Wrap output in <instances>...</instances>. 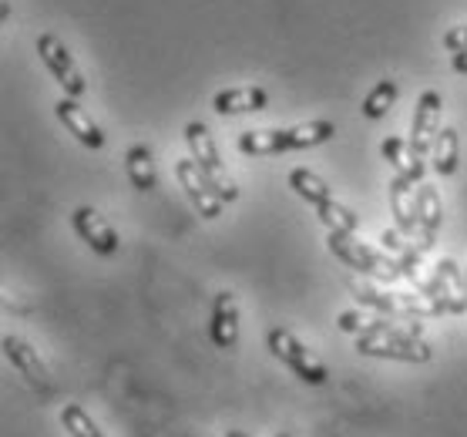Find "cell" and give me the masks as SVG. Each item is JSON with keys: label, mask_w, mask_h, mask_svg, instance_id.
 Segmentation results:
<instances>
[{"label": "cell", "mask_w": 467, "mask_h": 437, "mask_svg": "<svg viewBox=\"0 0 467 437\" xmlns=\"http://www.w3.org/2000/svg\"><path fill=\"white\" fill-rule=\"evenodd\" d=\"M441 111H444V101H441L437 91H424V95L417 98L414 118H410V139H407L417 185L424 182V161L431 155V149H434L437 131H441Z\"/></svg>", "instance_id": "obj_4"}, {"label": "cell", "mask_w": 467, "mask_h": 437, "mask_svg": "<svg viewBox=\"0 0 467 437\" xmlns=\"http://www.w3.org/2000/svg\"><path fill=\"white\" fill-rule=\"evenodd\" d=\"M61 424H64V431H67L71 437H105L101 431H98L95 421H91V417H88L78 404H64Z\"/></svg>", "instance_id": "obj_25"}, {"label": "cell", "mask_w": 467, "mask_h": 437, "mask_svg": "<svg viewBox=\"0 0 467 437\" xmlns=\"http://www.w3.org/2000/svg\"><path fill=\"white\" fill-rule=\"evenodd\" d=\"M327 245L343 266L357 269V273H363V276H373V279H380V283H393V279L404 276V273H400V263H397L387 249L380 253V249L360 243L353 233H329Z\"/></svg>", "instance_id": "obj_1"}, {"label": "cell", "mask_w": 467, "mask_h": 437, "mask_svg": "<svg viewBox=\"0 0 467 437\" xmlns=\"http://www.w3.org/2000/svg\"><path fill=\"white\" fill-rule=\"evenodd\" d=\"M337 135V125L333 121H306V125H293V129H279V149L283 151H303V149H317L323 141H329Z\"/></svg>", "instance_id": "obj_17"}, {"label": "cell", "mask_w": 467, "mask_h": 437, "mask_svg": "<svg viewBox=\"0 0 467 437\" xmlns=\"http://www.w3.org/2000/svg\"><path fill=\"white\" fill-rule=\"evenodd\" d=\"M4 353H7V360L17 367V373L27 377V384L44 390V394H51L54 390L51 370H47V363L41 360V353L34 350L31 343L21 340V337H4Z\"/></svg>", "instance_id": "obj_11"}, {"label": "cell", "mask_w": 467, "mask_h": 437, "mask_svg": "<svg viewBox=\"0 0 467 437\" xmlns=\"http://www.w3.org/2000/svg\"><path fill=\"white\" fill-rule=\"evenodd\" d=\"M54 115H57V121H61L64 129L71 131L85 149H101V145H105V135H101V129H98V121L88 115L85 108L78 105V98L64 95L61 101L54 105Z\"/></svg>", "instance_id": "obj_13"}, {"label": "cell", "mask_w": 467, "mask_h": 437, "mask_svg": "<svg viewBox=\"0 0 467 437\" xmlns=\"http://www.w3.org/2000/svg\"><path fill=\"white\" fill-rule=\"evenodd\" d=\"M175 179H179V185L185 189V195H189V203L199 209L202 219H219V215H223L225 199L215 192V185L205 179V172L195 165V159L175 161Z\"/></svg>", "instance_id": "obj_8"}, {"label": "cell", "mask_w": 467, "mask_h": 437, "mask_svg": "<svg viewBox=\"0 0 467 437\" xmlns=\"http://www.w3.org/2000/svg\"><path fill=\"white\" fill-rule=\"evenodd\" d=\"M337 327L350 337H420V323H410V317H390V313H367V309H347L337 317Z\"/></svg>", "instance_id": "obj_5"}, {"label": "cell", "mask_w": 467, "mask_h": 437, "mask_svg": "<svg viewBox=\"0 0 467 437\" xmlns=\"http://www.w3.org/2000/svg\"><path fill=\"white\" fill-rule=\"evenodd\" d=\"M71 223H75V233L81 235L91 249H95L98 256H115L118 253V233L111 229V223H108L98 209L81 205V209H75Z\"/></svg>", "instance_id": "obj_12"}, {"label": "cell", "mask_w": 467, "mask_h": 437, "mask_svg": "<svg viewBox=\"0 0 467 437\" xmlns=\"http://www.w3.org/2000/svg\"><path fill=\"white\" fill-rule=\"evenodd\" d=\"M37 54H41V61L47 65V71L54 75V81L61 85V91L67 98H81L88 91L85 78H81V71H78L75 57H71V51L64 47L61 37H54V34H41L37 37Z\"/></svg>", "instance_id": "obj_7"}, {"label": "cell", "mask_w": 467, "mask_h": 437, "mask_svg": "<svg viewBox=\"0 0 467 437\" xmlns=\"http://www.w3.org/2000/svg\"><path fill=\"white\" fill-rule=\"evenodd\" d=\"M276 437H289V434H276Z\"/></svg>", "instance_id": "obj_29"}, {"label": "cell", "mask_w": 467, "mask_h": 437, "mask_svg": "<svg viewBox=\"0 0 467 437\" xmlns=\"http://www.w3.org/2000/svg\"><path fill=\"white\" fill-rule=\"evenodd\" d=\"M317 215L329 233H357L360 229V215L353 213L350 205L337 203V199H327L323 205H317Z\"/></svg>", "instance_id": "obj_22"}, {"label": "cell", "mask_w": 467, "mask_h": 437, "mask_svg": "<svg viewBox=\"0 0 467 437\" xmlns=\"http://www.w3.org/2000/svg\"><path fill=\"white\" fill-rule=\"evenodd\" d=\"M441 44H444V51H451V54H464L467 51V24H457V27H451Z\"/></svg>", "instance_id": "obj_26"}, {"label": "cell", "mask_w": 467, "mask_h": 437, "mask_svg": "<svg viewBox=\"0 0 467 437\" xmlns=\"http://www.w3.org/2000/svg\"><path fill=\"white\" fill-rule=\"evenodd\" d=\"M185 141H189L195 165H199V169L205 172V179L215 185V192L223 195L225 203H235V199H239V185H235V179L229 175V169H225L223 155L215 149L213 131L205 129L202 121H189V125H185Z\"/></svg>", "instance_id": "obj_3"}, {"label": "cell", "mask_w": 467, "mask_h": 437, "mask_svg": "<svg viewBox=\"0 0 467 437\" xmlns=\"http://www.w3.org/2000/svg\"><path fill=\"white\" fill-rule=\"evenodd\" d=\"M393 101H397V81H393V78H383V81H377V85L370 88V95L363 98L360 111L370 118V121H377V118H383L390 111Z\"/></svg>", "instance_id": "obj_23"}, {"label": "cell", "mask_w": 467, "mask_h": 437, "mask_svg": "<svg viewBox=\"0 0 467 437\" xmlns=\"http://www.w3.org/2000/svg\"><path fill=\"white\" fill-rule=\"evenodd\" d=\"M265 343H269L273 357L286 363L299 380H306V384H313V387H323L329 380L327 363L319 360L306 343H299L296 333H289L286 327H269V333H265Z\"/></svg>", "instance_id": "obj_2"}, {"label": "cell", "mask_w": 467, "mask_h": 437, "mask_svg": "<svg viewBox=\"0 0 467 437\" xmlns=\"http://www.w3.org/2000/svg\"><path fill=\"white\" fill-rule=\"evenodd\" d=\"M213 343L219 350H235L239 343V307H235V293L223 289L213 303Z\"/></svg>", "instance_id": "obj_16"}, {"label": "cell", "mask_w": 467, "mask_h": 437, "mask_svg": "<svg viewBox=\"0 0 467 437\" xmlns=\"http://www.w3.org/2000/svg\"><path fill=\"white\" fill-rule=\"evenodd\" d=\"M437 289H441V303L447 307V313H467V269H461L454 259L447 256L434 266Z\"/></svg>", "instance_id": "obj_15"}, {"label": "cell", "mask_w": 467, "mask_h": 437, "mask_svg": "<svg viewBox=\"0 0 467 437\" xmlns=\"http://www.w3.org/2000/svg\"><path fill=\"white\" fill-rule=\"evenodd\" d=\"M380 243H383V249H387V253H390V256L400 263V273H404V276L414 283V289H420V293H427V297L441 299L437 279H427L424 273H420V269H424V266H420V256H424V253H420V249H417V245L410 243V239H407L400 229H397V225H393V229H383Z\"/></svg>", "instance_id": "obj_9"}, {"label": "cell", "mask_w": 467, "mask_h": 437, "mask_svg": "<svg viewBox=\"0 0 467 437\" xmlns=\"http://www.w3.org/2000/svg\"><path fill=\"white\" fill-rule=\"evenodd\" d=\"M265 105H269L265 88H225L213 101L219 115H249V111H263Z\"/></svg>", "instance_id": "obj_18"}, {"label": "cell", "mask_w": 467, "mask_h": 437, "mask_svg": "<svg viewBox=\"0 0 467 437\" xmlns=\"http://www.w3.org/2000/svg\"><path fill=\"white\" fill-rule=\"evenodd\" d=\"M289 185H293V192H296L299 199H306L313 209H317V205H323L327 199H333V192H329L327 182L319 179L317 172H309V169H293V172H289Z\"/></svg>", "instance_id": "obj_21"}, {"label": "cell", "mask_w": 467, "mask_h": 437, "mask_svg": "<svg viewBox=\"0 0 467 437\" xmlns=\"http://www.w3.org/2000/svg\"><path fill=\"white\" fill-rule=\"evenodd\" d=\"M387 199H390V213L397 219V229L414 239L417 243V192H414V182L407 175H390V185H387Z\"/></svg>", "instance_id": "obj_14"}, {"label": "cell", "mask_w": 467, "mask_h": 437, "mask_svg": "<svg viewBox=\"0 0 467 437\" xmlns=\"http://www.w3.org/2000/svg\"><path fill=\"white\" fill-rule=\"evenodd\" d=\"M125 165H128V179L131 185L139 189V192H151L155 185H159V169H155V151L151 145H131L125 155Z\"/></svg>", "instance_id": "obj_19"}, {"label": "cell", "mask_w": 467, "mask_h": 437, "mask_svg": "<svg viewBox=\"0 0 467 437\" xmlns=\"http://www.w3.org/2000/svg\"><path fill=\"white\" fill-rule=\"evenodd\" d=\"M457 165H461V139H457V129H441L434 139V149H431V169L437 175H454Z\"/></svg>", "instance_id": "obj_20"}, {"label": "cell", "mask_w": 467, "mask_h": 437, "mask_svg": "<svg viewBox=\"0 0 467 437\" xmlns=\"http://www.w3.org/2000/svg\"><path fill=\"white\" fill-rule=\"evenodd\" d=\"M441 225H444V203H441V192L434 185L420 182L417 185V249L420 253H431L441 235Z\"/></svg>", "instance_id": "obj_10"}, {"label": "cell", "mask_w": 467, "mask_h": 437, "mask_svg": "<svg viewBox=\"0 0 467 437\" xmlns=\"http://www.w3.org/2000/svg\"><path fill=\"white\" fill-rule=\"evenodd\" d=\"M451 68H454L457 75H467V51H464V54H454V61H451Z\"/></svg>", "instance_id": "obj_27"}, {"label": "cell", "mask_w": 467, "mask_h": 437, "mask_svg": "<svg viewBox=\"0 0 467 437\" xmlns=\"http://www.w3.org/2000/svg\"><path fill=\"white\" fill-rule=\"evenodd\" d=\"M225 437H253V434H245V431H225Z\"/></svg>", "instance_id": "obj_28"}, {"label": "cell", "mask_w": 467, "mask_h": 437, "mask_svg": "<svg viewBox=\"0 0 467 437\" xmlns=\"http://www.w3.org/2000/svg\"><path fill=\"white\" fill-rule=\"evenodd\" d=\"M353 347L360 357H377V360H400V363H427L434 357L431 343L424 337H353Z\"/></svg>", "instance_id": "obj_6"}, {"label": "cell", "mask_w": 467, "mask_h": 437, "mask_svg": "<svg viewBox=\"0 0 467 437\" xmlns=\"http://www.w3.org/2000/svg\"><path fill=\"white\" fill-rule=\"evenodd\" d=\"M380 155L387 159V165H390L397 175H407V179L414 182V161H410V145H407V139H387L380 145Z\"/></svg>", "instance_id": "obj_24"}]
</instances>
